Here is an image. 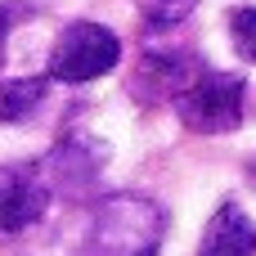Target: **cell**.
Instances as JSON below:
<instances>
[{
	"instance_id": "7",
	"label": "cell",
	"mask_w": 256,
	"mask_h": 256,
	"mask_svg": "<svg viewBox=\"0 0 256 256\" xmlns=\"http://www.w3.org/2000/svg\"><path fill=\"white\" fill-rule=\"evenodd\" d=\"M135 4H140V14L153 27H176V22H184L198 9V0H135Z\"/></svg>"
},
{
	"instance_id": "6",
	"label": "cell",
	"mask_w": 256,
	"mask_h": 256,
	"mask_svg": "<svg viewBox=\"0 0 256 256\" xmlns=\"http://www.w3.org/2000/svg\"><path fill=\"white\" fill-rule=\"evenodd\" d=\"M40 99H45V81L40 76H14V81L0 76V126L27 122L40 108Z\"/></svg>"
},
{
	"instance_id": "8",
	"label": "cell",
	"mask_w": 256,
	"mask_h": 256,
	"mask_svg": "<svg viewBox=\"0 0 256 256\" xmlns=\"http://www.w3.org/2000/svg\"><path fill=\"white\" fill-rule=\"evenodd\" d=\"M230 40L238 50V58L256 63V9H230Z\"/></svg>"
},
{
	"instance_id": "4",
	"label": "cell",
	"mask_w": 256,
	"mask_h": 256,
	"mask_svg": "<svg viewBox=\"0 0 256 256\" xmlns=\"http://www.w3.org/2000/svg\"><path fill=\"white\" fill-rule=\"evenodd\" d=\"M50 176L45 166H22V162H4L0 166V238L32 230L45 207H50Z\"/></svg>"
},
{
	"instance_id": "10",
	"label": "cell",
	"mask_w": 256,
	"mask_h": 256,
	"mask_svg": "<svg viewBox=\"0 0 256 256\" xmlns=\"http://www.w3.org/2000/svg\"><path fill=\"white\" fill-rule=\"evenodd\" d=\"M252 176H256V162H252Z\"/></svg>"
},
{
	"instance_id": "2",
	"label": "cell",
	"mask_w": 256,
	"mask_h": 256,
	"mask_svg": "<svg viewBox=\"0 0 256 256\" xmlns=\"http://www.w3.org/2000/svg\"><path fill=\"white\" fill-rule=\"evenodd\" d=\"M176 117L194 130V135H230L243 126L248 112V81L238 72H220V68H202L176 99H171Z\"/></svg>"
},
{
	"instance_id": "5",
	"label": "cell",
	"mask_w": 256,
	"mask_h": 256,
	"mask_svg": "<svg viewBox=\"0 0 256 256\" xmlns=\"http://www.w3.org/2000/svg\"><path fill=\"white\" fill-rule=\"evenodd\" d=\"M198 256H256V225L238 202H220L202 230Z\"/></svg>"
},
{
	"instance_id": "3",
	"label": "cell",
	"mask_w": 256,
	"mask_h": 256,
	"mask_svg": "<svg viewBox=\"0 0 256 256\" xmlns=\"http://www.w3.org/2000/svg\"><path fill=\"white\" fill-rule=\"evenodd\" d=\"M122 63V40L104 22H68L50 50V76L63 86H86Z\"/></svg>"
},
{
	"instance_id": "9",
	"label": "cell",
	"mask_w": 256,
	"mask_h": 256,
	"mask_svg": "<svg viewBox=\"0 0 256 256\" xmlns=\"http://www.w3.org/2000/svg\"><path fill=\"white\" fill-rule=\"evenodd\" d=\"M14 18H22V4H0V68H4V45L14 32Z\"/></svg>"
},
{
	"instance_id": "1",
	"label": "cell",
	"mask_w": 256,
	"mask_h": 256,
	"mask_svg": "<svg viewBox=\"0 0 256 256\" xmlns=\"http://www.w3.org/2000/svg\"><path fill=\"white\" fill-rule=\"evenodd\" d=\"M162 234H166V212L153 198L117 194L99 202L86 234V256H158Z\"/></svg>"
}]
</instances>
